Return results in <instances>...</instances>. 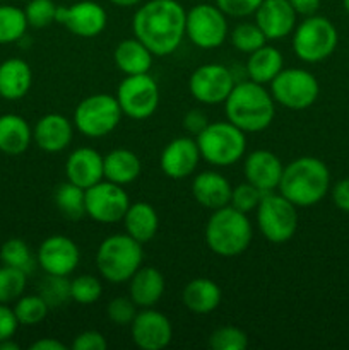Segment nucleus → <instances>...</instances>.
Masks as SVG:
<instances>
[{
    "mask_svg": "<svg viewBox=\"0 0 349 350\" xmlns=\"http://www.w3.org/2000/svg\"><path fill=\"white\" fill-rule=\"evenodd\" d=\"M216 5L228 17H248L255 14L262 0H214Z\"/></svg>",
    "mask_w": 349,
    "mask_h": 350,
    "instance_id": "nucleus-44",
    "label": "nucleus"
},
{
    "mask_svg": "<svg viewBox=\"0 0 349 350\" xmlns=\"http://www.w3.org/2000/svg\"><path fill=\"white\" fill-rule=\"evenodd\" d=\"M132 342L142 350H163L173 340L170 318L153 308H144L130 323Z\"/></svg>",
    "mask_w": 349,
    "mask_h": 350,
    "instance_id": "nucleus-17",
    "label": "nucleus"
},
{
    "mask_svg": "<svg viewBox=\"0 0 349 350\" xmlns=\"http://www.w3.org/2000/svg\"><path fill=\"white\" fill-rule=\"evenodd\" d=\"M27 24L24 9L0 3V44L16 43L26 34Z\"/></svg>",
    "mask_w": 349,
    "mask_h": 350,
    "instance_id": "nucleus-33",
    "label": "nucleus"
},
{
    "mask_svg": "<svg viewBox=\"0 0 349 350\" xmlns=\"http://www.w3.org/2000/svg\"><path fill=\"white\" fill-rule=\"evenodd\" d=\"M209 347L212 350H245L248 347V335L242 328L224 325L209 335Z\"/></svg>",
    "mask_w": 349,
    "mask_h": 350,
    "instance_id": "nucleus-40",
    "label": "nucleus"
},
{
    "mask_svg": "<svg viewBox=\"0 0 349 350\" xmlns=\"http://www.w3.org/2000/svg\"><path fill=\"white\" fill-rule=\"evenodd\" d=\"M222 299L221 287L207 277L192 279L181 291V303L194 314H211Z\"/></svg>",
    "mask_w": 349,
    "mask_h": 350,
    "instance_id": "nucleus-25",
    "label": "nucleus"
},
{
    "mask_svg": "<svg viewBox=\"0 0 349 350\" xmlns=\"http://www.w3.org/2000/svg\"><path fill=\"white\" fill-rule=\"evenodd\" d=\"M195 140L202 159L216 167L233 166L246 152V133L228 120L209 123Z\"/></svg>",
    "mask_w": 349,
    "mask_h": 350,
    "instance_id": "nucleus-6",
    "label": "nucleus"
},
{
    "mask_svg": "<svg viewBox=\"0 0 349 350\" xmlns=\"http://www.w3.org/2000/svg\"><path fill=\"white\" fill-rule=\"evenodd\" d=\"M142 243L127 232H116L103 239L96 252V267L106 282L123 284L142 267Z\"/></svg>",
    "mask_w": 349,
    "mask_h": 350,
    "instance_id": "nucleus-5",
    "label": "nucleus"
},
{
    "mask_svg": "<svg viewBox=\"0 0 349 350\" xmlns=\"http://www.w3.org/2000/svg\"><path fill=\"white\" fill-rule=\"evenodd\" d=\"M153 62V51L135 36L122 40L113 50V64L123 75L147 74Z\"/></svg>",
    "mask_w": 349,
    "mask_h": 350,
    "instance_id": "nucleus-26",
    "label": "nucleus"
},
{
    "mask_svg": "<svg viewBox=\"0 0 349 350\" xmlns=\"http://www.w3.org/2000/svg\"><path fill=\"white\" fill-rule=\"evenodd\" d=\"M229 41H231L233 48L238 50L240 53L250 55L259 50L260 46H263L267 43V38L253 21V23L236 24L231 33H229Z\"/></svg>",
    "mask_w": 349,
    "mask_h": 350,
    "instance_id": "nucleus-36",
    "label": "nucleus"
},
{
    "mask_svg": "<svg viewBox=\"0 0 349 350\" xmlns=\"http://www.w3.org/2000/svg\"><path fill=\"white\" fill-rule=\"evenodd\" d=\"M109 2L120 9H132V7H139L144 0H109Z\"/></svg>",
    "mask_w": 349,
    "mask_h": 350,
    "instance_id": "nucleus-51",
    "label": "nucleus"
},
{
    "mask_svg": "<svg viewBox=\"0 0 349 350\" xmlns=\"http://www.w3.org/2000/svg\"><path fill=\"white\" fill-rule=\"evenodd\" d=\"M65 176L67 181L88 190L99 183L103 178V156L92 147L74 149L65 159Z\"/></svg>",
    "mask_w": 349,
    "mask_h": 350,
    "instance_id": "nucleus-22",
    "label": "nucleus"
},
{
    "mask_svg": "<svg viewBox=\"0 0 349 350\" xmlns=\"http://www.w3.org/2000/svg\"><path fill=\"white\" fill-rule=\"evenodd\" d=\"M342 5H344L346 12H348V14H349V0H342Z\"/></svg>",
    "mask_w": 349,
    "mask_h": 350,
    "instance_id": "nucleus-53",
    "label": "nucleus"
},
{
    "mask_svg": "<svg viewBox=\"0 0 349 350\" xmlns=\"http://www.w3.org/2000/svg\"><path fill=\"white\" fill-rule=\"evenodd\" d=\"M331 171L327 164L313 156H301L284 166L279 191L298 208L320 204L331 191Z\"/></svg>",
    "mask_w": 349,
    "mask_h": 350,
    "instance_id": "nucleus-3",
    "label": "nucleus"
},
{
    "mask_svg": "<svg viewBox=\"0 0 349 350\" xmlns=\"http://www.w3.org/2000/svg\"><path fill=\"white\" fill-rule=\"evenodd\" d=\"M55 23L67 27L75 36L89 40L105 31L108 14L105 7L94 0H79L70 5H58Z\"/></svg>",
    "mask_w": 349,
    "mask_h": 350,
    "instance_id": "nucleus-15",
    "label": "nucleus"
},
{
    "mask_svg": "<svg viewBox=\"0 0 349 350\" xmlns=\"http://www.w3.org/2000/svg\"><path fill=\"white\" fill-rule=\"evenodd\" d=\"M257 212V228L260 234L272 245L291 241L298 231V207L279 191L263 193Z\"/></svg>",
    "mask_w": 349,
    "mask_h": 350,
    "instance_id": "nucleus-8",
    "label": "nucleus"
},
{
    "mask_svg": "<svg viewBox=\"0 0 349 350\" xmlns=\"http://www.w3.org/2000/svg\"><path fill=\"white\" fill-rule=\"evenodd\" d=\"M19 349V345L14 344L12 338H7V340L0 342V350H17Z\"/></svg>",
    "mask_w": 349,
    "mask_h": 350,
    "instance_id": "nucleus-52",
    "label": "nucleus"
},
{
    "mask_svg": "<svg viewBox=\"0 0 349 350\" xmlns=\"http://www.w3.org/2000/svg\"><path fill=\"white\" fill-rule=\"evenodd\" d=\"M140 173H142V163L133 150L120 147L103 156V178L112 183L125 187L133 183Z\"/></svg>",
    "mask_w": 349,
    "mask_h": 350,
    "instance_id": "nucleus-28",
    "label": "nucleus"
},
{
    "mask_svg": "<svg viewBox=\"0 0 349 350\" xmlns=\"http://www.w3.org/2000/svg\"><path fill=\"white\" fill-rule=\"evenodd\" d=\"M108 347L105 335L98 330H84L72 340V350H105Z\"/></svg>",
    "mask_w": 349,
    "mask_h": 350,
    "instance_id": "nucleus-45",
    "label": "nucleus"
},
{
    "mask_svg": "<svg viewBox=\"0 0 349 350\" xmlns=\"http://www.w3.org/2000/svg\"><path fill=\"white\" fill-rule=\"evenodd\" d=\"M122 222L125 226L127 234L132 236L135 241L142 243V245L153 241L159 229V215H157L156 208L147 202L130 204Z\"/></svg>",
    "mask_w": 349,
    "mask_h": 350,
    "instance_id": "nucleus-29",
    "label": "nucleus"
},
{
    "mask_svg": "<svg viewBox=\"0 0 349 350\" xmlns=\"http://www.w3.org/2000/svg\"><path fill=\"white\" fill-rule=\"evenodd\" d=\"M253 16L255 24L266 34L267 41L291 36L298 24V14L291 7L289 0H262Z\"/></svg>",
    "mask_w": 349,
    "mask_h": 350,
    "instance_id": "nucleus-19",
    "label": "nucleus"
},
{
    "mask_svg": "<svg viewBox=\"0 0 349 350\" xmlns=\"http://www.w3.org/2000/svg\"><path fill=\"white\" fill-rule=\"evenodd\" d=\"M233 72L221 64H204L188 77V91L201 105H222L235 88Z\"/></svg>",
    "mask_w": 349,
    "mask_h": 350,
    "instance_id": "nucleus-14",
    "label": "nucleus"
},
{
    "mask_svg": "<svg viewBox=\"0 0 349 350\" xmlns=\"http://www.w3.org/2000/svg\"><path fill=\"white\" fill-rule=\"evenodd\" d=\"M36 262L48 275L68 277L81 263V250L68 236H48L38 248Z\"/></svg>",
    "mask_w": 349,
    "mask_h": 350,
    "instance_id": "nucleus-16",
    "label": "nucleus"
},
{
    "mask_svg": "<svg viewBox=\"0 0 349 350\" xmlns=\"http://www.w3.org/2000/svg\"><path fill=\"white\" fill-rule=\"evenodd\" d=\"M31 350H65V344H62L57 338H40L34 344H31Z\"/></svg>",
    "mask_w": 349,
    "mask_h": 350,
    "instance_id": "nucleus-50",
    "label": "nucleus"
},
{
    "mask_svg": "<svg viewBox=\"0 0 349 350\" xmlns=\"http://www.w3.org/2000/svg\"><path fill=\"white\" fill-rule=\"evenodd\" d=\"M284 68V57L272 44H263L259 50L248 55L246 60V75L250 81L259 84H270Z\"/></svg>",
    "mask_w": 349,
    "mask_h": 350,
    "instance_id": "nucleus-31",
    "label": "nucleus"
},
{
    "mask_svg": "<svg viewBox=\"0 0 349 350\" xmlns=\"http://www.w3.org/2000/svg\"><path fill=\"white\" fill-rule=\"evenodd\" d=\"M115 98L122 108L123 116L142 122L156 113L161 101L159 85L147 74L125 75L116 88Z\"/></svg>",
    "mask_w": 349,
    "mask_h": 350,
    "instance_id": "nucleus-12",
    "label": "nucleus"
},
{
    "mask_svg": "<svg viewBox=\"0 0 349 350\" xmlns=\"http://www.w3.org/2000/svg\"><path fill=\"white\" fill-rule=\"evenodd\" d=\"M123 118L122 108L115 96L98 92L82 99L74 109L75 130L88 139H103L115 132Z\"/></svg>",
    "mask_w": 349,
    "mask_h": 350,
    "instance_id": "nucleus-9",
    "label": "nucleus"
},
{
    "mask_svg": "<svg viewBox=\"0 0 349 350\" xmlns=\"http://www.w3.org/2000/svg\"><path fill=\"white\" fill-rule=\"evenodd\" d=\"M17 327H19V321H17L12 308L0 303V342L12 338L17 332Z\"/></svg>",
    "mask_w": 349,
    "mask_h": 350,
    "instance_id": "nucleus-47",
    "label": "nucleus"
},
{
    "mask_svg": "<svg viewBox=\"0 0 349 350\" xmlns=\"http://www.w3.org/2000/svg\"><path fill=\"white\" fill-rule=\"evenodd\" d=\"M33 142V129L29 123L16 113L0 116V152L19 156L26 152Z\"/></svg>",
    "mask_w": 349,
    "mask_h": 350,
    "instance_id": "nucleus-30",
    "label": "nucleus"
},
{
    "mask_svg": "<svg viewBox=\"0 0 349 350\" xmlns=\"http://www.w3.org/2000/svg\"><path fill=\"white\" fill-rule=\"evenodd\" d=\"M187 10L178 0H147L132 17L133 36L139 38L154 57H168L185 38Z\"/></svg>",
    "mask_w": 349,
    "mask_h": 350,
    "instance_id": "nucleus-1",
    "label": "nucleus"
},
{
    "mask_svg": "<svg viewBox=\"0 0 349 350\" xmlns=\"http://www.w3.org/2000/svg\"><path fill=\"white\" fill-rule=\"evenodd\" d=\"M137 311V304L130 299V296H116L106 306L108 320L116 327H130Z\"/></svg>",
    "mask_w": 349,
    "mask_h": 350,
    "instance_id": "nucleus-43",
    "label": "nucleus"
},
{
    "mask_svg": "<svg viewBox=\"0 0 349 350\" xmlns=\"http://www.w3.org/2000/svg\"><path fill=\"white\" fill-rule=\"evenodd\" d=\"M103 284L98 277L82 273L70 280V299L77 304H94L101 299Z\"/></svg>",
    "mask_w": 349,
    "mask_h": 350,
    "instance_id": "nucleus-39",
    "label": "nucleus"
},
{
    "mask_svg": "<svg viewBox=\"0 0 349 350\" xmlns=\"http://www.w3.org/2000/svg\"><path fill=\"white\" fill-rule=\"evenodd\" d=\"M331 195L335 207L349 214V178H344V180H339L337 183H334V187H331Z\"/></svg>",
    "mask_w": 349,
    "mask_h": 350,
    "instance_id": "nucleus-48",
    "label": "nucleus"
},
{
    "mask_svg": "<svg viewBox=\"0 0 349 350\" xmlns=\"http://www.w3.org/2000/svg\"><path fill=\"white\" fill-rule=\"evenodd\" d=\"M27 273L14 267H0V303H16L26 289Z\"/></svg>",
    "mask_w": 349,
    "mask_h": 350,
    "instance_id": "nucleus-38",
    "label": "nucleus"
},
{
    "mask_svg": "<svg viewBox=\"0 0 349 350\" xmlns=\"http://www.w3.org/2000/svg\"><path fill=\"white\" fill-rule=\"evenodd\" d=\"M166 282L156 267H140L129 280V296L137 308H154L163 297Z\"/></svg>",
    "mask_w": 349,
    "mask_h": 350,
    "instance_id": "nucleus-24",
    "label": "nucleus"
},
{
    "mask_svg": "<svg viewBox=\"0 0 349 350\" xmlns=\"http://www.w3.org/2000/svg\"><path fill=\"white\" fill-rule=\"evenodd\" d=\"M55 205H57L58 212L64 215L68 221H79V219L86 217V190L77 187V185L70 183V181H64L57 187L53 195Z\"/></svg>",
    "mask_w": 349,
    "mask_h": 350,
    "instance_id": "nucleus-32",
    "label": "nucleus"
},
{
    "mask_svg": "<svg viewBox=\"0 0 349 350\" xmlns=\"http://www.w3.org/2000/svg\"><path fill=\"white\" fill-rule=\"evenodd\" d=\"M291 7L296 10L298 16H313L320 9L322 0H289Z\"/></svg>",
    "mask_w": 349,
    "mask_h": 350,
    "instance_id": "nucleus-49",
    "label": "nucleus"
},
{
    "mask_svg": "<svg viewBox=\"0 0 349 350\" xmlns=\"http://www.w3.org/2000/svg\"><path fill=\"white\" fill-rule=\"evenodd\" d=\"M57 7L58 5L53 0H29L24 7L27 24L31 27H36V29L50 26L51 23H55Z\"/></svg>",
    "mask_w": 349,
    "mask_h": 350,
    "instance_id": "nucleus-41",
    "label": "nucleus"
},
{
    "mask_svg": "<svg viewBox=\"0 0 349 350\" xmlns=\"http://www.w3.org/2000/svg\"><path fill=\"white\" fill-rule=\"evenodd\" d=\"M0 260L3 265L14 267L17 270H23L24 273L29 275L36 267V255L31 252L26 241L19 238H10L0 248Z\"/></svg>",
    "mask_w": 349,
    "mask_h": 350,
    "instance_id": "nucleus-34",
    "label": "nucleus"
},
{
    "mask_svg": "<svg viewBox=\"0 0 349 350\" xmlns=\"http://www.w3.org/2000/svg\"><path fill=\"white\" fill-rule=\"evenodd\" d=\"M270 94L276 105L291 111H303L315 105L320 94V84L307 68L284 67L270 82Z\"/></svg>",
    "mask_w": 349,
    "mask_h": 350,
    "instance_id": "nucleus-10",
    "label": "nucleus"
},
{
    "mask_svg": "<svg viewBox=\"0 0 349 350\" xmlns=\"http://www.w3.org/2000/svg\"><path fill=\"white\" fill-rule=\"evenodd\" d=\"M14 313H16L19 325L24 327H34L40 325L50 313V306L40 294H31V296H21L14 304Z\"/></svg>",
    "mask_w": 349,
    "mask_h": 350,
    "instance_id": "nucleus-35",
    "label": "nucleus"
},
{
    "mask_svg": "<svg viewBox=\"0 0 349 350\" xmlns=\"http://www.w3.org/2000/svg\"><path fill=\"white\" fill-rule=\"evenodd\" d=\"M284 164L274 152L267 149H257L250 152L243 161L245 181L259 188L262 193L276 191L283 176Z\"/></svg>",
    "mask_w": 349,
    "mask_h": 350,
    "instance_id": "nucleus-20",
    "label": "nucleus"
},
{
    "mask_svg": "<svg viewBox=\"0 0 349 350\" xmlns=\"http://www.w3.org/2000/svg\"><path fill=\"white\" fill-rule=\"evenodd\" d=\"M222 105L226 120L245 133L263 132L276 116V101L269 89L250 79L236 82Z\"/></svg>",
    "mask_w": 349,
    "mask_h": 350,
    "instance_id": "nucleus-2",
    "label": "nucleus"
},
{
    "mask_svg": "<svg viewBox=\"0 0 349 350\" xmlns=\"http://www.w3.org/2000/svg\"><path fill=\"white\" fill-rule=\"evenodd\" d=\"M339 43L334 23L324 16H307L291 34L294 55L305 64H318L331 57Z\"/></svg>",
    "mask_w": 349,
    "mask_h": 350,
    "instance_id": "nucleus-7",
    "label": "nucleus"
},
{
    "mask_svg": "<svg viewBox=\"0 0 349 350\" xmlns=\"http://www.w3.org/2000/svg\"><path fill=\"white\" fill-rule=\"evenodd\" d=\"M132 204L122 185L101 180L86 190V215L99 224H116Z\"/></svg>",
    "mask_w": 349,
    "mask_h": 350,
    "instance_id": "nucleus-13",
    "label": "nucleus"
},
{
    "mask_svg": "<svg viewBox=\"0 0 349 350\" xmlns=\"http://www.w3.org/2000/svg\"><path fill=\"white\" fill-rule=\"evenodd\" d=\"M0 2H2V0H0Z\"/></svg>",
    "mask_w": 349,
    "mask_h": 350,
    "instance_id": "nucleus-54",
    "label": "nucleus"
},
{
    "mask_svg": "<svg viewBox=\"0 0 349 350\" xmlns=\"http://www.w3.org/2000/svg\"><path fill=\"white\" fill-rule=\"evenodd\" d=\"M38 294L47 301L50 310L64 306L68 301H72L70 280H68L67 277L48 275V273H44L43 280H41L40 287H38Z\"/></svg>",
    "mask_w": 349,
    "mask_h": 350,
    "instance_id": "nucleus-37",
    "label": "nucleus"
},
{
    "mask_svg": "<svg viewBox=\"0 0 349 350\" xmlns=\"http://www.w3.org/2000/svg\"><path fill=\"white\" fill-rule=\"evenodd\" d=\"M205 243L214 255L235 258L248 250L253 239V226L248 214L236 211L231 205L212 211L205 224Z\"/></svg>",
    "mask_w": 349,
    "mask_h": 350,
    "instance_id": "nucleus-4",
    "label": "nucleus"
},
{
    "mask_svg": "<svg viewBox=\"0 0 349 350\" xmlns=\"http://www.w3.org/2000/svg\"><path fill=\"white\" fill-rule=\"evenodd\" d=\"M231 191L233 187L229 180L218 171H202L192 180V195L195 202L209 211H218L229 205Z\"/></svg>",
    "mask_w": 349,
    "mask_h": 350,
    "instance_id": "nucleus-23",
    "label": "nucleus"
},
{
    "mask_svg": "<svg viewBox=\"0 0 349 350\" xmlns=\"http://www.w3.org/2000/svg\"><path fill=\"white\" fill-rule=\"evenodd\" d=\"M229 36L228 16L216 3H197L187 10L185 38L201 50H216Z\"/></svg>",
    "mask_w": 349,
    "mask_h": 350,
    "instance_id": "nucleus-11",
    "label": "nucleus"
},
{
    "mask_svg": "<svg viewBox=\"0 0 349 350\" xmlns=\"http://www.w3.org/2000/svg\"><path fill=\"white\" fill-rule=\"evenodd\" d=\"M209 123L211 122H209L207 115L198 108L188 109V111L185 113L183 120H181V125H183V130L187 132V135H194V137H197L198 133L209 125Z\"/></svg>",
    "mask_w": 349,
    "mask_h": 350,
    "instance_id": "nucleus-46",
    "label": "nucleus"
},
{
    "mask_svg": "<svg viewBox=\"0 0 349 350\" xmlns=\"http://www.w3.org/2000/svg\"><path fill=\"white\" fill-rule=\"evenodd\" d=\"M202 156L197 140L190 135L170 140L161 150L159 166L164 176L171 180H185L197 171Z\"/></svg>",
    "mask_w": 349,
    "mask_h": 350,
    "instance_id": "nucleus-18",
    "label": "nucleus"
},
{
    "mask_svg": "<svg viewBox=\"0 0 349 350\" xmlns=\"http://www.w3.org/2000/svg\"><path fill=\"white\" fill-rule=\"evenodd\" d=\"M262 197L263 193L259 190V188H255L252 183H248V181H243V183L233 187L229 205L235 207L236 211L250 214V212H253L257 207H259Z\"/></svg>",
    "mask_w": 349,
    "mask_h": 350,
    "instance_id": "nucleus-42",
    "label": "nucleus"
},
{
    "mask_svg": "<svg viewBox=\"0 0 349 350\" xmlns=\"http://www.w3.org/2000/svg\"><path fill=\"white\" fill-rule=\"evenodd\" d=\"M74 129V122L62 113H47L33 126V140L44 152L58 154L70 146Z\"/></svg>",
    "mask_w": 349,
    "mask_h": 350,
    "instance_id": "nucleus-21",
    "label": "nucleus"
},
{
    "mask_svg": "<svg viewBox=\"0 0 349 350\" xmlns=\"http://www.w3.org/2000/svg\"><path fill=\"white\" fill-rule=\"evenodd\" d=\"M33 84V70L23 58H7L0 64V98L7 101L23 99Z\"/></svg>",
    "mask_w": 349,
    "mask_h": 350,
    "instance_id": "nucleus-27",
    "label": "nucleus"
}]
</instances>
